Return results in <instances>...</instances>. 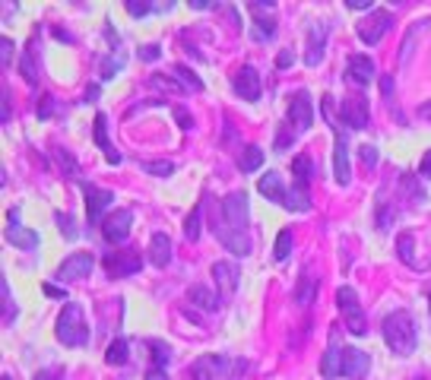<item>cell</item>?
Masks as SVG:
<instances>
[{
	"label": "cell",
	"mask_w": 431,
	"mask_h": 380,
	"mask_svg": "<svg viewBox=\"0 0 431 380\" xmlns=\"http://www.w3.org/2000/svg\"><path fill=\"white\" fill-rule=\"evenodd\" d=\"M384 342L393 355H412L418 346V329H416V320L412 314L406 310H393L390 317L384 320Z\"/></svg>",
	"instance_id": "cell-1"
},
{
	"label": "cell",
	"mask_w": 431,
	"mask_h": 380,
	"mask_svg": "<svg viewBox=\"0 0 431 380\" xmlns=\"http://www.w3.org/2000/svg\"><path fill=\"white\" fill-rule=\"evenodd\" d=\"M241 374H244V361H228L225 355H200L187 380H238Z\"/></svg>",
	"instance_id": "cell-2"
},
{
	"label": "cell",
	"mask_w": 431,
	"mask_h": 380,
	"mask_svg": "<svg viewBox=\"0 0 431 380\" xmlns=\"http://www.w3.org/2000/svg\"><path fill=\"white\" fill-rule=\"evenodd\" d=\"M54 333H57V339H61L63 346H70V348L86 346L89 342V323H86V314H82L80 304H67V308L61 310Z\"/></svg>",
	"instance_id": "cell-3"
},
{
	"label": "cell",
	"mask_w": 431,
	"mask_h": 380,
	"mask_svg": "<svg viewBox=\"0 0 431 380\" xmlns=\"http://www.w3.org/2000/svg\"><path fill=\"white\" fill-rule=\"evenodd\" d=\"M336 304H339L342 317H346V329L352 336H365L368 333V320L365 314H361V304H358V295H355L352 285H342L339 291H336Z\"/></svg>",
	"instance_id": "cell-4"
},
{
	"label": "cell",
	"mask_w": 431,
	"mask_h": 380,
	"mask_svg": "<svg viewBox=\"0 0 431 380\" xmlns=\"http://www.w3.org/2000/svg\"><path fill=\"white\" fill-rule=\"evenodd\" d=\"M216 222H222L232 232H244L247 228V194L244 190H235V194H228L222 200V219H216Z\"/></svg>",
	"instance_id": "cell-5"
},
{
	"label": "cell",
	"mask_w": 431,
	"mask_h": 380,
	"mask_svg": "<svg viewBox=\"0 0 431 380\" xmlns=\"http://www.w3.org/2000/svg\"><path fill=\"white\" fill-rule=\"evenodd\" d=\"M339 114H342V124L352 127V130H361V127H368V118H371V114H368L365 92H361V89H352V92L342 99Z\"/></svg>",
	"instance_id": "cell-6"
},
{
	"label": "cell",
	"mask_w": 431,
	"mask_h": 380,
	"mask_svg": "<svg viewBox=\"0 0 431 380\" xmlns=\"http://www.w3.org/2000/svg\"><path fill=\"white\" fill-rule=\"evenodd\" d=\"M390 25H393V13L390 10H374V13H368L365 19H358L355 32H358V38L365 44H377Z\"/></svg>",
	"instance_id": "cell-7"
},
{
	"label": "cell",
	"mask_w": 431,
	"mask_h": 380,
	"mask_svg": "<svg viewBox=\"0 0 431 380\" xmlns=\"http://www.w3.org/2000/svg\"><path fill=\"white\" fill-rule=\"evenodd\" d=\"M139 266H143V257H139V251H133V247H124V251H114L105 257V270L111 279L133 276Z\"/></svg>",
	"instance_id": "cell-8"
},
{
	"label": "cell",
	"mask_w": 431,
	"mask_h": 380,
	"mask_svg": "<svg viewBox=\"0 0 431 380\" xmlns=\"http://www.w3.org/2000/svg\"><path fill=\"white\" fill-rule=\"evenodd\" d=\"M92 266H95L92 253L76 251V253H70V257H63V263L57 266V279H61V282H80V279H86L89 272H92Z\"/></svg>",
	"instance_id": "cell-9"
},
{
	"label": "cell",
	"mask_w": 431,
	"mask_h": 380,
	"mask_svg": "<svg viewBox=\"0 0 431 380\" xmlns=\"http://www.w3.org/2000/svg\"><path fill=\"white\" fill-rule=\"evenodd\" d=\"M130 225H133V213H130V209H114V213L101 222V234H105V241L118 244V241H124L127 234H130Z\"/></svg>",
	"instance_id": "cell-10"
},
{
	"label": "cell",
	"mask_w": 431,
	"mask_h": 380,
	"mask_svg": "<svg viewBox=\"0 0 431 380\" xmlns=\"http://www.w3.org/2000/svg\"><path fill=\"white\" fill-rule=\"evenodd\" d=\"M285 120H289L298 133L311 130V124H314V108H311V95L308 92H298L295 99L289 101V118Z\"/></svg>",
	"instance_id": "cell-11"
},
{
	"label": "cell",
	"mask_w": 431,
	"mask_h": 380,
	"mask_svg": "<svg viewBox=\"0 0 431 380\" xmlns=\"http://www.w3.org/2000/svg\"><path fill=\"white\" fill-rule=\"evenodd\" d=\"M82 194H86L89 225H95V222L101 219V213H105V209L114 203V194H111V190H105V187H92V184H86V187H82Z\"/></svg>",
	"instance_id": "cell-12"
},
{
	"label": "cell",
	"mask_w": 431,
	"mask_h": 380,
	"mask_svg": "<svg viewBox=\"0 0 431 380\" xmlns=\"http://www.w3.org/2000/svg\"><path fill=\"white\" fill-rule=\"evenodd\" d=\"M254 10V29H251V35H254V42H266V38L276 32V16L273 13H266V10H273V4H247Z\"/></svg>",
	"instance_id": "cell-13"
},
{
	"label": "cell",
	"mask_w": 431,
	"mask_h": 380,
	"mask_svg": "<svg viewBox=\"0 0 431 380\" xmlns=\"http://www.w3.org/2000/svg\"><path fill=\"white\" fill-rule=\"evenodd\" d=\"M377 76V67L368 54H352L349 57V67H346V80L355 82V86H368V82Z\"/></svg>",
	"instance_id": "cell-14"
},
{
	"label": "cell",
	"mask_w": 431,
	"mask_h": 380,
	"mask_svg": "<svg viewBox=\"0 0 431 380\" xmlns=\"http://www.w3.org/2000/svg\"><path fill=\"white\" fill-rule=\"evenodd\" d=\"M213 232H216V238L222 241L225 251L238 253V257H247V253H251V241H247L244 232H232V228H225L222 222H213Z\"/></svg>",
	"instance_id": "cell-15"
},
{
	"label": "cell",
	"mask_w": 431,
	"mask_h": 380,
	"mask_svg": "<svg viewBox=\"0 0 431 380\" xmlns=\"http://www.w3.org/2000/svg\"><path fill=\"white\" fill-rule=\"evenodd\" d=\"M371 371V358H368L361 348H342V374L346 377H352V380H361L365 374Z\"/></svg>",
	"instance_id": "cell-16"
},
{
	"label": "cell",
	"mask_w": 431,
	"mask_h": 380,
	"mask_svg": "<svg viewBox=\"0 0 431 380\" xmlns=\"http://www.w3.org/2000/svg\"><path fill=\"white\" fill-rule=\"evenodd\" d=\"M333 177L339 187H349L352 184V168H349V143L346 137H336L333 146Z\"/></svg>",
	"instance_id": "cell-17"
},
{
	"label": "cell",
	"mask_w": 431,
	"mask_h": 380,
	"mask_svg": "<svg viewBox=\"0 0 431 380\" xmlns=\"http://www.w3.org/2000/svg\"><path fill=\"white\" fill-rule=\"evenodd\" d=\"M213 282H216V291L232 295V291L238 289V266L228 263V260H216L213 263Z\"/></svg>",
	"instance_id": "cell-18"
},
{
	"label": "cell",
	"mask_w": 431,
	"mask_h": 380,
	"mask_svg": "<svg viewBox=\"0 0 431 380\" xmlns=\"http://www.w3.org/2000/svg\"><path fill=\"white\" fill-rule=\"evenodd\" d=\"M235 92L244 101H257L260 99V76L254 67H241L238 76H235Z\"/></svg>",
	"instance_id": "cell-19"
},
{
	"label": "cell",
	"mask_w": 431,
	"mask_h": 380,
	"mask_svg": "<svg viewBox=\"0 0 431 380\" xmlns=\"http://www.w3.org/2000/svg\"><path fill=\"white\" fill-rule=\"evenodd\" d=\"M282 206L289 209V213H308V209H311V194H308V184H292V187H285Z\"/></svg>",
	"instance_id": "cell-20"
},
{
	"label": "cell",
	"mask_w": 431,
	"mask_h": 380,
	"mask_svg": "<svg viewBox=\"0 0 431 380\" xmlns=\"http://www.w3.org/2000/svg\"><path fill=\"white\" fill-rule=\"evenodd\" d=\"M257 190H260V196H263V200H270V203H282V196H285V184H282V177H279V171H266V175L257 181Z\"/></svg>",
	"instance_id": "cell-21"
},
{
	"label": "cell",
	"mask_w": 431,
	"mask_h": 380,
	"mask_svg": "<svg viewBox=\"0 0 431 380\" xmlns=\"http://www.w3.org/2000/svg\"><path fill=\"white\" fill-rule=\"evenodd\" d=\"M149 260H152V266H168V260H171V238L165 232H156L152 234V241H149Z\"/></svg>",
	"instance_id": "cell-22"
},
{
	"label": "cell",
	"mask_w": 431,
	"mask_h": 380,
	"mask_svg": "<svg viewBox=\"0 0 431 380\" xmlns=\"http://www.w3.org/2000/svg\"><path fill=\"white\" fill-rule=\"evenodd\" d=\"M320 374L327 380H333V377H339L342 374V348H339V342L336 339H330V348H327V355H323V361H320Z\"/></svg>",
	"instance_id": "cell-23"
},
{
	"label": "cell",
	"mask_w": 431,
	"mask_h": 380,
	"mask_svg": "<svg viewBox=\"0 0 431 380\" xmlns=\"http://www.w3.org/2000/svg\"><path fill=\"white\" fill-rule=\"evenodd\" d=\"M6 241H10L13 247H19V251H32V247H38V232H32V228H23V225H10L6 228Z\"/></svg>",
	"instance_id": "cell-24"
},
{
	"label": "cell",
	"mask_w": 431,
	"mask_h": 380,
	"mask_svg": "<svg viewBox=\"0 0 431 380\" xmlns=\"http://www.w3.org/2000/svg\"><path fill=\"white\" fill-rule=\"evenodd\" d=\"M314 295H317L314 276H311V272H301V276H298V285H295V304L298 308H308V304L314 301Z\"/></svg>",
	"instance_id": "cell-25"
},
{
	"label": "cell",
	"mask_w": 431,
	"mask_h": 380,
	"mask_svg": "<svg viewBox=\"0 0 431 380\" xmlns=\"http://www.w3.org/2000/svg\"><path fill=\"white\" fill-rule=\"evenodd\" d=\"M187 298L196 304V308H203V310H216V308H219V295H216L213 289H206V285H194V289L187 291Z\"/></svg>",
	"instance_id": "cell-26"
},
{
	"label": "cell",
	"mask_w": 431,
	"mask_h": 380,
	"mask_svg": "<svg viewBox=\"0 0 431 380\" xmlns=\"http://www.w3.org/2000/svg\"><path fill=\"white\" fill-rule=\"evenodd\" d=\"M323 42H327V38H323V25H320L317 32H311L308 51H304V63H308V67H317V63H320V57H323Z\"/></svg>",
	"instance_id": "cell-27"
},
{
	"label": "cell",
	"mask_w": 431,
	"mask_h": 380,
	"mask_svg": "<svg viewBox=\"0 0 431 380\" xmlns=\"http://www.w3.org/2000/svg\"><path fill=\"white\" fill-rule=\"evenodd\" d=\"M127 358H130V342H127V339H114L111 346L105 348V361H108V365H127Z\"/></svg>",
	"instance_id": "cell-28"
},
{
	"label": "cell",
	"mask_w": 431,
	"mask_h": 380,
	"mask_svg": "<svg viewBox=\"0 0 431 380\" xmlns=\"http://www.w3.org/2000/svg\"><path fill=\"white\" fill-rule=\"evenodd\" d=\"M314 162H311V156H295L292 158V175H295V184H308L311 175H314Z\"/></svg>",
	"instance_id": "cell-29"
},
{
	"label": "cell",
	"mask_w": 431,
	"mask_h": 380,
	"mask_svg": "<svg viewBox=\"0 0 431 380\" xmlns=\"http://www.w3.org/2000/svg\"><path fill=\"white\" fill-rule=\"evenodd\" d=\"M200 215H203V203H196L194 209H190V215L184 219V238L194 244V241H200Z\"/></svg>",
	"instance_id": "cell-30"
},
{
	"label": "cell",
	"mask_w": 431,
	"mask_h": 380,
	"mask_svg": "<svg viewBox=\"0 0 431 380\" xmlns=\"http://www.w3.org/2000/svg\"><path fill=\"white\" fill-rule=\"evenodd\" d=\"M238 165H241V171H257L260 165H263V149H260V146H244Z\"/></svg>",
	"instance_id": "cell-31"
},
{
	"label": "cell",
	"mask_w": 431,
	"mask_h": 380,
	"mask_svg": "<svg viewBox=\"0 0 431 380\" xmlns=\"http://www.w3.org/2000/svg\"><path fill=\"white\" fill-rule=\"evenodd\" d=\"M292 244H295V238H292V228H282V232H279V238H276V251H273V260H276V263H282V260L292 253Z\"/></svg>",
	"instance_id": "cell-32"
},
{
	"label": "cell",
	"mask_w": 431,
	"mask_h": 380,
	"mask_svg": "<svg viewBox=\"0 0 431 380\" xmlns=\"http://www.w3.org/2000/svg\"><path fill=\"white\" fill-rule=\"evenodd\" d=\"M175 73H177V82H181V86L187 89V92H203V82H200V76H196V73H190V70L184 67V63H177V67H175Z\"/></svg>",
	"instance_id": "cell-33"
},
{
	"label": "cell",
	"mask_w": 431,
	"mask_h": 380,
	"mask_svg": "<svg viewBox=\"0 0 431 380\" xmlns=\"http://www.w3.org/2000/svg\"><path fill=\"white\" fill-rule=\"evenodd\" d=\"M149 352H152V367H165L171 361V348L165 346V342H158V339L149 342Z\"/></svg>",
	"instance_id": "cell-34"
},
{
	"label": "cell",
	"mask_w": 431,
	"mask_h": 380,
	"mask_svg": "<svg viewBox=\"0 0 431 380\" xmlns=\"http://www.w3.org/2000/svg\"><path fill=\"white\" fill-rule=\"evenodd\" d=\"M396 247H399V260H403V263H416V257H412V247H416V238H412L409 232H403L396 238Z\"/></svg>",
	"instance_id": "cell-35"
},
{
	"label": "cell",
	"mask_w": 431,
	"mask_h": 380,
	"mask_svg": "<svg viewBox=\"0 0 431 380\" xmlns=\"http://www.w3.org/2000/svg\"><path fill=\"white\" fill-rule=\"evenodd\" d=\"M0 301H4V323H13L16 320V304L10 301V285H6V279H0Z\"/></svg>",
	"instance_id": "cell-36"
},
{
	"label": "cell",
	"mask_w": 431,
	"mask_h": 380,
	"mask_svg": "<svg viewBox=\"0 0 431 380\" xmlns=\"http://www.w3.org/2000/svg\"><path fill=\"white\" fill-rule=\"evenodd\" d=\"M19 73L25 76V82L38 86V73H35V67H32V44H29V51H25V54L19 57Z\"/></svg>",
	"instance_id": "cell-37"
},
{
	"label": "cell",
	"mask_w": 431,
	"mask_h": 380,
	"mask_svg": "<svg viewBox=\"0 0 431 380\" xmlns=\"http://www.w3.org/2000/svg\"><path fill=\"white\" fill-rule=\"evenodd\" d=\"M95 146H99L101 152H108V149H114L111 143H108V133H105V114H95Z\"/></svg>",
	"instance_id": "cell-38"
},
{
	"label": "cell",
	"mask_w": 431,
	"mask_h": 380,
	"mask_svg": "<svg viewBox=\"0 0 431 380\" xmlns=\"http://www.w3.org/2000/svg\"><path fill=\"white\" fill-rule=\"evenodd\" d=\"M143 171L146 175H156V177H168L171 171H175V162H162V158H158V162H143Z\"/></svg>",
	"instance_id": "cell-39"
},
{
	"label": "cell",
	"mask_w": 431,
	"mask_h": 380,
	"mask_svg": "<svg viewBox=\"0 0 431 380\" xmlns=\"http://www.w3.org/2000/svg\"><path fill=\"white\" fill-rule=\"evenodd\" d=\"M295 133H298V130L289 124V120H285V124L276 130V149H289V143L295 139Z\"/></svg>",
	"instance_id": "cell-40"
},
{
	"label": "cell",
	"mask_w": 431,
	"mask_h": 380,
	"mask_svg": "<svg viewBox=\"0 0 431 380\" xmlns=\"http://www.w3.org/2000/svg\"><path fill=\"white\" fill-rule=\"evenodd\" d=\"M358 158H361V165H365L368 171H374V165H377V149H374V146H361Z\"/></svg>",
	"instance_id": "cell-41"
},
{
	"label": "cell",
	"mask_w": 431,
	"mask_h": 380,
	"mask_svg": "<svg viewBox=\"0 0 431 380\" xmlns=\"http://www.w3.org/2000/svg\"><path fill=\"white\" fill-rule=\"evenodd\" d=\"M127 10H130V16H149V10H156V6L146 0H127Z\"/></svg>",
	"instance_id": "cell-42"
},
{
	"label": "cell",
	"mask_w": 431,
	"mask_h": 380,
	"mask_svg": "<svg viewBox=\"0 0 431 380\" xmlns=\"http://www.w3.org/2000/svg\"><path fill=\"white\" fill-rule=\"evenodd\" d=\"M54 222H57V228H61V232L67 234V238H73V234H76V225H73V219H70L67 213H57Z\"/></svg>",
	"instance_id": "cell-43"
},
{
	"label": "cell",
	"mask_w": 431,
	"mask_h": 380,
	"mask_svg": "<svg viewBox=\"0 0 431 380\" xmlns=\"http://www.w3.org/2000/svg\"><path fill=\"white\" fill-rule=\"evenodd\" d=\"M152 86H165V89H171V92H187V89L181 86V82H175V80H168V76H162V73H156L152 76Z\"/></svg>",
	"instance_id": "cell-44"
},
{
	"label": "cell",
	"mask_w": 431,
	"mask_h": 380,
	"mask_svg": "<svg viewBox=\"0 0 431 380\" xmlns=\"http://www.w3.org/2000/svg\"><path fill=\"white\" fill-rule=\"evenodd\" d=\"M292 63H295V51H292V48H282V51L276 54V67H279V70H289Z\"/></svg>",
	"instance_id": "cell-45"
},
{
	"label": "cell",
	"mask_w": 431,
	"mask_h": 380,
	"mask_svg": "<svg viewBox=\"0 0 431 380\" xmlns=\"http://www.w3.org/2000/svg\"><path fill=\"white\" fill-rule=\"evenodd\" d=\"M51 111H54V99H51V95H42V101H38V118L48 120Z\"/></svg>",
	"instance_id": "cell-46"
},
{
	"label": "cell",
	"mask_w": 431,
	"mask_h": 380,
	"mask_svg": "<svg viewBox=\"0 0 431 380\" xmlns=\"http://www.w3.org/2000/svg\"><path fill=\"white\" fill-rule=\"evenodd\" d=\"M393 92H396V82H393L390 73H384V76H380V95H384V99H390Z\"/></svg>",
	"instance_id": "cell-47"
},
{
	"label": "cell",
	"mask_w": 431,
	"mask_h": 380,
	"mask_svg": "<svg viewBox=\"0 0 431 380\" xmlns=\"http://www.w3.org/2000/svg\"><path fill=\"white\" fill-rule=\"evenodd\" d=\"M0 54H4V67H13V42L0 38Z\"/></svg>",
	"instance_id": "cell-48"
},
{
	"label": "cell",
	"mask_w": 431,
	"mask_h": 380,
	"mask_svg": "<svg viewBox=\"0 0 431 380\" xmlns=\"http://www.w3.org/2000/svg\"><path fill=\"white\" fill-rule=\"evenodd\" d=\"M118 70H120V61H111V57H105V61H101V76H105V80H111Z\"/></svg>",
	"instance_id": "cell-49"
},
{
	"label": "cell",
	"mask_w": 431,
	"mask_h": 380,
	"mask_svg": "<svg viewBox=\"0 0 431 380\" xmlns=\"http://www.w3.org/2000/svg\"><path fill=\"white\" fill-rule=\"evenodd\" d=\"M54 156H57V162H61V168L67 171V175H76V165H73V158H70L67 152H61V149H57Z\"/></svg>",
	"instance_id": "cell-50"
},
{
	"label": "cell",
	"mask_w": 431,
	"mask_h": 380,
	"mask_svg": "<svg viewBox=\"0 0 431 380\" xmlns=\"http://www.w3.org/2000/svg\"><path fill=\"white\" fill-rule=\"evenodd\" d=\"M61 377H63L61 367H44V371H38L35 380H61Z\"/></svg>",
	"instance_id": "cell-51"
},
{
	"label": "cell",
	"mask_w": 431,
	"mask_h": 380,
	"mask_svg": "<svg viewBox=\"0 0 431 380\" xmlns=\"http://www.w3.org/2000/svg\"><path fill=\"white\" fill-rule=\"evenodd\" d=\"M418 175H422V177H428V181H431V149L425 152V156H422V162H418Z\"/></svg>",
	"instance_id": "cell-52"
},
{
	"label": "cell",
	"mask_w": 431,
	"mask_h": 380,
	"mask_svg": "<svg viewBox=\"0 0 431 380\" xmlns=\"http://www.w3.org/2000/svg\"><path fill=\"white\" fill-rule=\"evenodd\" d=\"M139 57H143V61H156V57H158V44H146V48H139Z\"/></svg>",
	"instance_id": "cell-53"
},
{
	"label": "cell",
	"mask_w": 431,
	"mask_h": 380,
	"mask_svg": "<svg viewBox=\"0 0 431 380\" xmlns=\"http://www.w3.org/2000/svg\"><path fill=\"white\" fill-rule=\"evenodd\" d=\"M42 291H44L48 298H63V295H67V291H61L54 282H44V289H42Z\"/></svg>",
	"instance_id": "cell-54"
},
{
	"label": "cell",
	"mask_w": 431,
	"mask_h": 380,
	"mask_svg": "<svg viewBox=\"0 0 431 380\" xmlns=\"http://www.w3.org/2000/svg\"><path fill=\"white\" fill-rule=\"evenodd\" d=\"M0 120H4V124L10 120V89L6 86H4V114H0Z\"/></svg>",
	"instance_id": "cell-55"
},
{
	"label": "cell",
	"mask_w": 431,
	"mask_h": 380,
	"mask_svg": "<svg viewBox=\"0 0 431 380\" xmlns=\"http://www.w3.org/2000/svg\"><path fill=\"white\" fill-rule=\"evenodd\" d=\"M349 10H371V0H346Z\"/></svg>",
	"instance_id": "cell-56"
},
{
	"label": "cell",
	"mask_w": 431,
	"mask_h": 380,
	"mask_svg": "<svg viewBox=\"0 0 431 380\" xmlns=\"http://www.w3.org/2000/svg\"><path fill=\"white\" fill-rule=\"evenodd\" d=\"M143 380H168V374H165L162 367H152V371H146Z\"/></svg>",
	"instance_id": "cell-57"
},
{
	"label": "cell",
	"mask_w": 431,
	"mask_h": 380,
	"mask_svg": "<svg viewBox=\"0 0 431 380\" xmlns=\"http://www.w3.org/2000/svg\"><path fill=\"white\" fill-rule=\"evenodd\" d=\"M177 124H181V127H190V118H187V111H184V108H177Z\"/></svg>",
	"instance_id": "cell-58"
},
{
	"label": "cell",
	"mask_w": 431,
	"mask_h": 380,
	"mask_svg": "<svg viewBox=\"0 0 431 380\" xmlns=\"http://www.w3.org/2000/svg\"><path fill=\"white\" fill-rule=\"evenodd\" d=\"M54 35L61 38V42H67V44H73V42H76V38H70V32H63V29H54Z\"/></svg>",
	"instance_id": "cell-59"
},
{
	"label": "cell",
	"mask_w": 431,
	"mask_h": 380,
	"mask_svg": "<svg viewBox=\"0 0 431 380\" xmlns=\"http://www.w3.org/2000/svg\"><path fill=\"white\" fill-rule=\"evenodd\" d=\"M95 99H99V86H95V82H92V86L86 89V101H95Z\"/></svg>",
	"instance_id": "cell-60"
},
{
	"label": "cell",
	"mask_w": 431,
	"mask_h": 380,
	"mask_svg": "<svg viewBox=\"0 0 431 380\" xmlns=\"http://www.w3.org/2000/svg\"><path fill=\"white\" fill-rule=\"evenodd\" d=\"M190 6H194V10H209L213 4H209V0H190Z\"/></svg>",
	"instance_id": "cell-61"
},
{
	"label": "cell",
	"mask_w": 431,
	"mask_h": 380,
	"mask_svg": "<svg viewBox=\"0 0 431 380\" xmlns=\"http://www.w3.org/2000/svg\"><path fill=\"white\" fill-rule=\"evenodd\" d=\"M418 114H422L425 120H431V101H428V105H422V108H418Z\"/></svg>",
	"instance_id": "cell-62"
},
{
	"label": "cell",
	"mask_w": 431,
	"mask_h": 380,
	"mask_svg": "<svg viewBox=\"0 0 431 380\" xmlns=\"http://www.w3.org/2000/svg\"><path fill=\"white\" fill-rule=\"evenodd\" d=\"M4 380H13V377H10V374H4Z\"/></svg>",
	"instance_id": "cell-63"
},
{
	"label": "cell",
	"mask_w": 431,
	"mask_h": 380,
	"mask_svg": "<svg viewBox=\"0 0 431 380\" xmlns=\"http://www.w3.org/2000/svg\"><path fill=\"white\" fill-rule=\"evenodd\" d=\"M428 308H431V295H428Z\"/></svg>",
	"instance_id": "cell-64"
}]
</instances>
